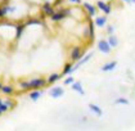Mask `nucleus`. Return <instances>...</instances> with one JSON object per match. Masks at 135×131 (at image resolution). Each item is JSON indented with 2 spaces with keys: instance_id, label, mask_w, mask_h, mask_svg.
I'll use <instances>...</instances> for the list:
<instances>
[{
  "instance_id": "1",
  "label": "nucleus",
  "mask_w": 135,
  "mask_h": 131,
  "mask_svg": "<svg viewBox=\"0 0 135 131\" xmlns=\"http://www.w3.org/2000/svg\"><path fill=\"white\" fill-rule=\"evenodd\" d=\"M48 82L44 79H33L30 81H21L20 86L25 90H36V89H41L46 85Z\"/></svg>"
},
{
  "instance_id": "2",
  "label": "nucleus",
  "mask_w": 135,
  "mask_h": 131,
  "mask_svg": "<svg viewBox=\"0 0 135 131\" xmlns=\"http://www.w3.org/2000/svg\"><path fill=\"white\" fill-rule=\"evenodd\" d=\"M98 50L100 51V53H103V54H109L111 53V46H109V44H108V41L107 40H99L98 41Z\"/></svg>"
},
{
  "instance_id": "3",
  "label": "nucleus",
  "mask_w": 135,
  "mask_h": 131,
  "mask_svg": "<svg viewBox=\"0 0 135 131\" xmlns=\"http://www.w3.org/2000/svg\"><path fill=\"white\" fill-rule=\"evenodd\" d=\"M91 58H93V53H89V54H86L85 57L80 58V59H79V62H77L75 66H72V71H73V72H75V71H77L80 67H81V66H84L85 63H88V62L90 61Z\"/></svg>"
},
{
  "instance_id": "4",
  "label": "nucleus",
  "mask_w": 135,
  "mask_h": 131,
  "mask_svg": "<svg viewBox=\"0 0 135 131\" xmlns=\"http://www.w3.org/2000/svg\"><path fill=\"white\" fill-rule=\"evenodd\" d=\"M97 8H99L104 14H109V13L112 12V7H111L109 4L104 3L103 0H98V1H97Z\"/></svg>"
},
{
  "instance_id": "5",
  "label": "nucleus",
  "mask_w": 135,
  "mask_h": 131,
  "mask_svg": "<svg viewBox=\"0 0 135 131\" xmlns=\"http://www.w3.org/2000/svg\"><path fill=\"white\" fill-rule=\"evenodd\" d=\"M63 94H64V91H63V89L61 86H55V88H53L52 90L49 91V95L52 98H54V99H58V98L63 96Z\"/></svg>"
},
{
  "instance_id": "6",
  "label": "nucleus",
  "mask_w": 135,
  "mask_h": 131,
  "mask_svg": "<svg viewBox=\"0 0 135 131\" xmlns=\"http://www.w3.org/2000/svg\"><path fill=\"white\" fill-rule=\"evenodd\" d=\"M50 17H52L53 22H61L62 20L66 18V14H64V10L63 9H58L57 12H54Z\"/></svg>"
},
{
  "instance_id": "7",
  "label": "nucleus",
  "mask_w": 135,
  "mask_h": 131,
  "mask_svg": "<svg viewBox=\"0 0 135 131\" xmlns=\"http://www.w3.org/2000/svg\"><path fill=\"white\" fill-rule=\"evenodd\" d=\"M83 55V49L81 48H73L71 50V59L72 61H79Z\"/></svg>"
},
{
  "instance_id": "8",
  "label": "nucleus",
  "mask_w": 135,
  "mask_h": 131,
  "mask_svg": "<svg viewBox=\"0 0 135 131\" xmlns=\"http://www.w3.org/2000/svg\"><path fill=\"white\" fill-rule=\"evenodd\" d=\"M116 67H117V62H116V61L107 62L105 64H103V67H102V71H103V72H111V71H113Z\"/></svg>"
},
{
  "instance_id": "9",
  "label": "nucleus",
  "mask_w": 135,
  "mask_h": 131,
  "mask_svg": "<svg viewBox=\"0 0 135 131\" xmlns=\"http://www.w3.org/2000/svg\"><path fill=\"white\" fill-rule=\"evenodd\" d=\"M84 8L86 9L88 14H89V16H91V17L97 14V8H95L94 5H91L90 3H88V1H84Z\"/></svg>"
},
{
  "instance_id": "10",
  "label": "nucleus",
  "mask_w": 135,
  "mask_h": 131,
  "mask_svg": "<svg viewBox=\"0 0 135 131\" xmlns=\"http://www.w3.org/2000/svg\"><path fill=\"white\" fill-rule=\"evenodd\" d=\"M71 86H72L73 90L76 91V93H79L80 95H84V94H85V91H84V88H83V84H81L80 81H73Z\"/></svg>"
},
{
  "instance_id": "11",
  "label": "nucleus",
  "mask_w": 135,
  "mask_h": 131,
  "mask_svg": "<svg viewBox=\"0 0 135 131\" xmlns=\"http://www.w3.org/2000/svg\"><path fill=\"white\" fill-rule=\"evenodd\" d=\"M54 12H55V9L53 8L49 3H45L42 5V13H44V16H52Z\"/></svg>"
},
{
  "instance_id": "12",
  "label": "nucleus",
  "mask_w": 135,
  "mask_h": 131,
  "mask_svg": "<svg viewBox=\"0 0 135 131\" xmlns=\"http://www.w3.org/2000/svg\"><path fill=\"white\" fill-rule=\"evenodd\" d=\"M88 107H89V109L93 112L94 114H97L98 117L103 116V111H102V108H100V107H98V105H95V104H91V103H90Z\"/></svg>"
},
{
  "instance_id": "13",
  "label": "nucleus",
  "mask_w": 135,
  "mask_h": 131,
  "mask_svg": "<svg viewBox=\"0 0 135 131\" xmlns=\"http://www.w3.org/2000/svg\"><path fill=\"white\" fill-rule=\"evenodd\" d=\"M94 23H95V26L97 27H104L105 25H107V18L103 17V16H98L95 21H94Z\"/></svg>"
},
{
  "instance_id": "14",
  "label": "nucleus",
  "mask_w": 135,
  "mask_h": 131,
  "mask_svg": "<svg viewBox=\"0 0 135 131\" xmlns=\"http://www.w3.org/2000/svg\"><path fill=\"white\" fill-rule=\"evenodd\" d=\"M107 41H108V44H109L111 48H117L118 46V39L116 36H113V35H109Z\"/></svg>"
},
{
  "instance_id": "15",
  "label": "nucleus",
  "mask_w": 135,
  "mask_h": 131,
  "mask_svg": "<svg viewBox=\"0 0 135 131\" xmlns=\"http://www.w3.org/2000/svg\"><path fill=\"white\" fill-rule=\"evenodd\" d=\"M41 95H42V91H39L36 89V91H31V93H30V99H31L32 101H37Z\"/></svg>"
},
{
  "instance_id": "16",
  "label": "nucleus",
  "mask_w": 135,
  "mask_h": 131,
  "mask_svg": "<svg viewBox=\"0 0 135 131\" xmlns=\"http://www.w3.org/2000/svg\"><path fill=\"white\" fill-rule=\"evenodd\" d=\"M61 79V75L59 73H52L50 76H49V79L46 80L48 84H54V82H57V81Z\"/></svg>"
},
{
  "instance_id": "17",
  "label": "nucleus",
  "mask_w": 135,
  "mask_h": 131,
  "mask_svg": "<svg viewBox=\"0 0 135 131\" xmlns=\"http://www.w3.org/2000/svg\"><path fill=\"white\" fill-rule=\"evenodd\" d=\"M0 91H1L3 94H5V95H9V94L13 93V88H12V86H8V85H3Z\"/></svg>"
},
{
  "instance_id": "18",
  "label": "nucleus",
  "mask_w": 135,
  "mask_h": 131,
  "mask_svg": "<svg viewBox=\"0 0 135 131\" xmlns=\"http://www.w3.org/2000/svg\"><path fill=\"white\" fill-rule=\"evenodd\" d=\"M73 71H72V66L71 64H66V67H64V70H63V76H70V75H72Z\"/></svg>"
},
{
  "instance_id": "19",
  "label": "nucleus",
  "mask_w": 135,
  "mask_h": 131,
  "mask_svg": "<svg viewBox=\"0 0 135 131\" xmlns=\"http://www.w3.org/2000/svg\"><path fill=\"white\" fill-rule=\"evenodd\" d=\"M129 99H126V98H117L116 100H114V104H124V105H129Z\"/></svg>"
},
{
  "instance_id": "20",
  "label": "nucleus",
  "mask_w": 135,
  "mask_h": 131,
  "mask_svg": "<svg viewBox=\"0 0 135 131\" xmlns=\"http://www.w3.org/2000/svg\"><path fill=\"white\" fill-rule=\"evenodd\" d=\"M23 27H25L23 25H18V26L16 27V30H17V32H16V36H17V37H20V36H21L22 31H23Z\"/></svg>"
},
{
  "instance_id": "21",
  "label": "nucleus",
  "mask_w": 135,
  "mask_h": 131,
  "mask_svg": "<svg viewBox=\"0 0 135 131\" xmlns=\"http://www.w3.org/2000/svg\"><path fill=\"white\" fill-rule=\"evenodd\" d=\"M73 77H71V76H67V77H66V80L63 81V84H64V85H72V82H73Z\"/></svg>"
},
{
  "instance_id": "22",
  "label": "nucleus",
  "mask_w": 135,
  "mask_h": 131,
  "mask_svg": "<svg viewBox=\"0 0 135 131\" xmlns=\"http://www.w3.org/2000/svg\"><path fill=\"white\" fill-rule=\"evenodd\" d=\"M113 32H114V27L112 25H108L107 26V33H108V36L109 35H113Z\"/></svg>"
},
{
  "instance_id": "23",
  "label": "nucleus",
  "mask_w": 135,
  "mask_h": 131,
  "mask_svg": "<svg viewBox=\"0 0 135 131\" xmlns=\"http://www.w3.org/2000/svg\"><path fill=\"white\" fill-rule=\"evenodd\" d=\"M5 104L8 105V108H9V109H12V108H14V107H16V101H12V100H7L5 101Z\"/></svg>"
},
{
  "instance_id": "24",
  "label": "nucleus",
  "mask_w": 135,
  "mask_h": 131,
  "mask_svg": "<svg viewBox=\"0 0 135 131\" xmlns=\"http://www.w3.org/2000/svg\"><path fill=\"white\" fill-rule=\"evenodd\" d=\"M122 1H126V3H133V4H135V0H122Z\"/></svg>"
},
{
  "instance_id": "25",
  "label": "nucleus",
  "mask_w": 135,
  "mask_h": 131,
  "mask_svg": "<svg viewBox=\"0 0 135 131\" xmlns=\"http://www.w3.org/2000/svg\"><path fill=\"white\" fill-rule=\"evenodd\" d=\"M68 1H71V3H80V0H68Z\"/></svg>"
},
{
  "instance_id": "26",
  "label": "nucleus",
  "mask_w": 135,
  "mask_h": 131,
  "mask_svg": "<svg viewBox=\"0 0 135 131\" xmlns=\"http://www.w3.org/2000/svg\"><path fill=\"white\" fill-rule=\"evenodd\" d=\"M1 104H3V100H1V99H0V105H1Z\"/></svg>"
},
{
  "instance_id": "27",
  "label": "nucleus",
  "mask_w": 135,
  "mask_h": 131,
  "mask_svg": "<svg viewBox=\"0 0 135 131\" xmlns=\"http://www.w3.org/2000/svg\"><path fill=\"white\" fill-rule=\"evenodd\" d=\"M1 86H3V85H1V82H0V89H1Z\"/></svg>"
}]
</instances>
